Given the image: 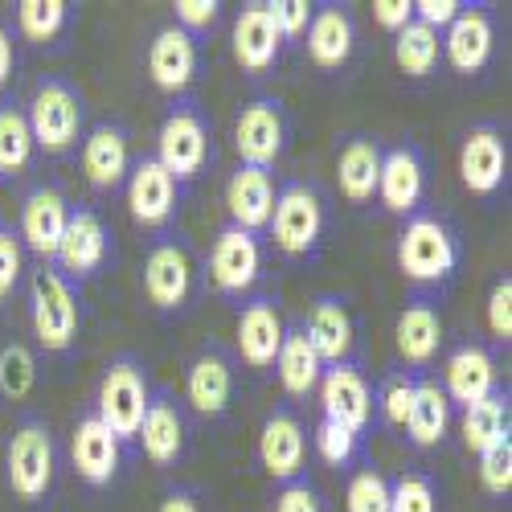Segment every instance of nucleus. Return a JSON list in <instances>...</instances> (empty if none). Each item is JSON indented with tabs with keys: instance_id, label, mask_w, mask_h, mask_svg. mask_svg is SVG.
Instances as JSON below:
<instances>
[{
	"instance_id": "obj_1",
	"label": "nucleus",
	"mask_w": 512,
	"mask_h": 512,
	"mask_svg": "<svg viewBox=\"0 0 512 512\" xmlns=\"http://www.w3.org/2000/svg\"><path fill=\"white\" fill-rule=\"evenodd\" d=\"M29 320H33V336L46 353H70L78 340V324H82V308L78 295L70 287V279L58 267H41L29 279Z\"/></svg>"
},
{
	"instance_id": "obj_2",
	"label": "nucleus",
	"mask_w": 512,
	"mask_h": 512,
	"mask_svg": "<svg viewBox=\"0 0 512 512\" xmlns=\"http://www.w3.org/2000/svg\"><path fill=\"white\" fill-rule=\"evenodd\" d=\"M398 267L410 283H447L459 267V242L435 213H410L398 234Z\"/></svg>"
},
{
	"instance_id": "obj_3",
	"label": "nucleus",
	"mask_w": 512,
	"mask_h": 512,
	"mask_svg": "<svg viewBox=\"0 0 512 512\" xmlns=\"http://www.w3.org/2000/svg\"><path fill=\"white\" fill-rule=\"evenodd\" d=\"M152 402V386L140 361L132 357H115L99 381V398H95V418L107 426V431L119 443H136L140 422L148 414Z\"/></svg>"
},
{
	"instance_id": "obj_4",
	"label": "nucleus",
	"mask_w": 512,
	"mask_h": 512,
	"mask_svg": "<svg viewBox=\"0 0 512 512\" xmlns=\"http://www.w3.org/2000/svg\"><path fill=\"white\" fill-rule=\"evenodd\" d=\"M25 123H29L33 148L50 152V156H62L82 136V123H87V103H82V95L70 87V82L46 78L33 91V99H29Z\"/></svg>"
},
{
	"instance_id": "obj_5",
	"label": "nucleus",
	"mask_w": 512,
	"mask_h": 512,
	"mask_svg": "<svg viewBox=\"0 0 512 512\" xmlns=\"http://www.w3.org/2000/svg\"><path fill=\"white\" fill-rule=\"evenodd\" d=\"M54 467H58V451H54V435L41 418H21L13 426V439L5 451V476L13 496H21L25 504L46 500V492L54 488Z\"/></svg>"
},
{
	"instance_id": "obj_6",
	"label": "nucleus",
	"mask_w": 512,
	"mask_h": 512,
	"mask_svg": "<svg viewBox=\"0 0 512 512\" xmlns=\"http://www.w3.org/2000/svg\"><path fill=\"white\" fill-rule=\"evenodd\" d=\"M209 123L197 107H173L168 119L160 123V136H156V160L168 168V177L177 185L193 181L205 173L209 164Z\"/></svg>"
},
{
	"instance_id": "obj_7",
	"label": "nucleus",
	"mask_w": 512,
	"mask_h": 512,
	"mask_svg": "<svg viewBox=\"0 0 512 512\" xmlns=\"http://www.w3.org/2000/svg\"><path fill=\"white\" fill-rule=\"evenodd\" d=\"M275 246L291 259L300 254H312L324 238V201L312 185H287L275 193V209L267 222Z\"/></svg>"
},
{
	"instance_id": "obj_8",
	"label": "nucleus",
	"mask_w": 512,
	"mask_h": 512,
	"mask_svg": "<svg viewBox=\"0 0 512 512\" xmlns=\"http://www.w3.org/2000/svg\"><path fill=\"white\" fill-rule=\"evenodd\" d=\"M259 271H263V246H259V234H246L238 226H226L218 238H213V250H209V279L222 295L230 300H242V295L259 283Z\"/></svg>"
},
{
	"instance_id": "obj_9",
	"label": "nucleus",
	"mask_w": 512,
	"mask_h": 512,
	"mask_svg": "<svg viewBox=\"0 0 512 512\" xmlns=\"http://www.w3.org/2000/svg\"><path fill=\"white\" fill-rule=\"evenodd\" d=\"M287 144V123L283 107L275 99H250L234 119V148L238 160L250 168H271L283 156Z\"/></svg>"
},
{
	"instance_id": "obj_10",
	"label": "nucleus",
	"mask_w": 512,
	"mask_h": 512,
	"mask_svg": "<svg viewBox=\"0 0 512 512\" xmlns=\"http://www.w3.org/2000/svg\"><path fill=\"white\" fill-rule=\"evenodd\" d=\"M320 406H324V418L336 422V426H349L353 435H365V426L373 418V390L357 365H328L324 377H320Z\"/></svg>"
},
{
	"instance_id": "obj_11",
	"label": "nucleus",
	"mask_w": 512,
	"mask_h": 512,
	"mask_svg": "<svg viewBox=\"0 0 512 512\" xmlns=\"http://www.w3.org/2000/svg\"><path fill=\"white\" fill-rule=\"evenodd\" d=\"M144 291L152 308L160 312H181L193 295V263L189 250L177 242H156L144 259Z\"/></svg>"
},
{
	"instance_id": "obj_12",
	"label": "nucleus",
	"mask_w": 512,
	"mask_h": 512,
	"mask_svg": "<svg viewBox=\"0 0 512 512\" xmlns=\"http://www.w3.org/2000/svg\"><path fill=\"white\" fill-rule=\"evenodd\" d=\"M177 181L168 177V168L156 160V156H144L132 173H127V209L132 218L148 230H160L173 222L177 213Z\"/></svg>"
},
{
	"instance_id": "obj_13",
	"label": "nucleus",
	"mask_w": 512,
	"mask_h": 512,
	"mask_svg": "<svg viewBox=\"0 0 512 512\" xmlns=\"http://www.w3.org/2000/svg\"><path fill=\"white\" fill-rule=\"evenodd\" d=\"M136 443L144 447V455H148L156 467H177V459L185 455V447H189V422H185L181 402L168 394V390L152 394Z\"/></svg>"
},
{
	"instance_id": "obj_14",
	"label": "nucleus",
	"mask_w": 512,
	"mask_h": 512,
	"mask_svg": "<svg viewBox=\"0 0 512 512\" xmlns=\"http://www.w3.org/2000/svg\"><path fill=\"white\" fill-rule=\"evenodd\" d=\"M54 263L66 279H87L107 263V226L95 209H70Z\"/></svg>"
},
{
	"instance_id": "obj_15",
	"label": "nucleus",
	"mask_w": 512,
	"mask_h": 512,
	"mask_svg": "<svg viewBox=\"0 0 512 512\" xmlns=\"http://www.w3.org/2000/svg\"><path fill=\"white\" fill-rule=\"evenodd\" d=\"M66 222H70V201L62 197V189L54 185H37L25 193L21 201V242L41 254V259H54L58 254V242L66 234Z\"/></svg>"
},
{
	"instance_id": "obj_16",
	"label": "nucleus",
	"mask_w": 512,
	"mask_h": 512,
	"mask_svg": "<svg viewBox=\"0 0 512 512\" xmlns=\"http://www.w3.org/2000/svg\"><path fill=\"white\" fill-rule=\"evenodd\" d=\"M459 177L467 185V193L476 197H492L504 177H508V144L496 127H472L463 136V148H459Z\"/></svg>"
},
{
	"instance_id": "obj_17",
	"label": "nucleus",
	"mask_w": 512,
	"mask_h": 512,
	"mask_svg": "<svg viewBox=\"0 0 512 512\" xmlns=\"http://www.w3.org/2000/svg\"><path fill=\"white\" fill-rule=\"evenodd\" d=\"M304 455H308V435H304L300 418H295L291 410H275L263 422V431H259L263 472L283 480V484H291V480H300V472H304Z\"/></svg>"
},
{
	"instance_id": "obj_18",
	"label": "nucleus",
	"mask_w": 512,
	"mask_h": 512,
	"mask_svg": "<svg viewBox=\"0 0 512 512\" xmlns=\"http://www.w3.org/2000/svg\"><path fill=\"white\" fill-rule=\"evenodd\" d=\"M283 316L275 308V300L259 295L250 300L242 312H238V332H234V345H238V357L250 365V369H271L275 357H279V345H283Z\"/></svg>"
},
{
	"instance_id": "obj_19",
	"label": "nucleus",
	"mask_w": 512,
	"mask_h": 512,
	"mask_svg": "<svg viewBox=\"0 0 512 512\" xmlns=\"http://www.w3.org/2000/svg\"><path fill=\"white\" fill-rule=\"evenodd\" d=\"M226 209H230V226H238L246 234L267 230L271 209H275V177H271V168L238 164V173L226 181Z\"/></svg>"
},
{
	"instance_id": "obj_20",
	"label": "nucleus",
	"mask_w": 512,
	"mask_h": 512,
	"mask_svg": "<svg viewBox=\"0 0 512 512\" xmlns=\"http://www.w3.org/2000/svg\"><path fill=\"white\" fill-rule=\"evenodd\" d=\"M283 54V37L271 5H246L234 21V62L250 74H267Z\"/></svg>"
},
{
	"instance_id": "obj_21",
	"label": "nucleus",
	"mask_w": 512,
	"mask_h": 512,
	"mask_svg": "<svg viewBox=\"0 0 512 512\" xmlns=\"http://www.w3.org/2000/svg\"><path fill=\"white\" fill-rule=\"evenodd\" d=\"M234 398V361L222 349H205L185 377V402L205 414V418H222Z\"/></svg>"
},
{
	"instance_id": "obj_22",
	"label": "nucleus",
	"mask_w": 512,
	"mask_h": 512,
	"mask_svg": "<svg viewBox=\"0 0 512 512\" xmlns=\"http://www.w3.org/2000/svg\"><path fill=\"white\" fill-rule=\"evenodd\" d=\"M82 173L103 193L119 189L132 173V148H127V132L115 123H99L95 132L82 140Z\"/></svg>"
},
{
	"instance_id": "obj_23",
	"label": "nucleus",
	"mask_w": 512,
	"mask_h": 512,
	"mask_svg": "<svg viewBox=\"0 0 512 512\" xmlns=\"http://www.w3.org/2000/svg\"><path fill=\"white\" fill-rule=\"evenodd\" d=\"M443 394L451 406H476L484 402L488 394H496V361L488 349L480 345H463L447 357V369H443Z\"/></svg>"
},
{
	"instance_id": "obj_24",
	"label": "nucleus",
	"mask_w": 512,
	"mask_h": 512,
	"mask_svg": "<svg viewBox=\"0 0 512 512\" xmlns=\"http://www.w3.org/2000/svg\"><path fill=\"white\" fill-rule=\"evenodd\" d=\"M119 451H123V443L107 431V426H103L95 414L78 418V426H74V443H70V455H74V472H78L82 480L95 484V488L111 484V480H115V472H119Z\"/></svg>"
},
{
	"instance_id": "obj_25",
	"label": "nucleus",
	"mask_w": 512,
	"mask_h": 512,
	"mask_svg": "<svg viewBox=\"0 0 512 512\" xmlns=\"http://www.w3.org/2000/svg\"><path fill=\"white\" fill-rule=\"evenodd\" d=\"M492 46H496L492 17L472 5L447 25V37H443V54L459 74H480L492 58Z\"/></svg>"
},
{
	"instance_id": "obj_26",
	"label": "nucleus",
	"mask_w": 512,
	"mask_h": 512,
	"mask_svg": "<svg viewBox=\"0 0 512 512\" xmlns=\"http://www.w3.org/2000/svg\"><path fill=\"white\" fill-rule=\"evenodd\" d=\"M148 74H152L156 87L168 91V95L185 91L193 82V74H197V41L177 25L160 29L152 37V46H148Z\"/></svg>"
},
{
	"instance_id": "obj_27",
	"label": "nucleus",
	"mask_w": 512,
	"mask_h": 512,
	"mask_svg": "<svg viewBox=\"0 0 512 512\" xmlns=\"http://www.w3.org/2000/svg\"><path fill=\"white\" fill-rule=\"evenodd\" d=\"M300 328L308 336V345L316 349V357L324 361V369L349 361V353H353V316L340 300H332V295L316 300Z\"/></svg>"
},
{
	"instance_id": "obj_28",
	"label": "nucleus",
	"mask_w": 512,
	"mask_h": 512,
	"mask_svg": "<svg viewBox=\"0 0 512 512\" xmlns=\"http://www.w3.org/2000/svg\"><path fill=\"white\" fill-rule=\"evenodd\" d=\"M426 189V164L414 148H394L381 156V177H377V197L390 213H414Z\"/></svg>"
},
{
	"instance_id": "obj_29",
	"label": "nucleus",
	"mask_w": 512,
	"mask_h": 512,
	"mask_svg": "<svg viewBox=\"0 0 512 512\" xmlns=\"http://www.w3.org/2000/svg\"><path fill=\"white\" fill-rule=\"evenodd\" d=\"M308 58L320 66V70H340L349 58H353V41H357V29H353V17L345 5H324V9H312V21H308Z\"/></svg>"
},
{
	"instance_id": "obj_30",
	"label": "nucleus",
	"mask_w": 512,
	"mask_h": 512,
	"mask_svg": "<svg viewBox=\"0 0 512 512\" xmlns=\"http://www.w3.org/2000/svg\"><path fill=\"white\" fill-rule=\"evenodd\" d=\"M394 345H398V357L406 365H431L439 357V349H443V320H439V312L431 304L414 300L398 316V324H394Z\"/></svg>"
},
{
	"instance_id": "obj_31",
	"label": "nucleus",
	"mask_w": 512,
	"mask_h": 512,
	"mask_svg": "<svg viewBox=\"0 0 512 512\" xmlns=\"http://www.w3.org/2000/svg\"><path fill=\"white\" fill-rule=\"evenodd\" d=\"M275 373H279V386L287 390V398H308L320 386L324 361L308 345V336H304L300 324L283 332V345H279V357H275Z\"/></svg>"
},
{
	"instance_id": "obj_32",
	"label": "nucleus",
	"mask_w": 512,
	"mask_h": 512,
	"mask_svg": "<svg viewBox=\"0 0 512 512\" xmlns=\"http://www.w3.org/2000/svg\"><path fill=\"white\" fill-rule=\"evenodd\" d=\"M381 144L369 140V136H353L336 156V181H340V193L349 201H369L377 193V177H381Z\"/></svg>"
},
{
	"instance_id": "obj_33",
	"label": "nucleus",
	"mask_w": 512,
	"mask_h": 512,
	"mask_svg": "<svg viewBox=\"0 0 512 512\" xmlns=\"http://www.w3.org/2000/svg\"><path fill=\"white\" fill-rule=\"evenodd\" d=\"M447 422H451V402H447L439 381H414V402H410V418H406L410 443L414 447L443 443Z\"/></svg>"
},
{
	"instance_id": "obj_34",
	"label": "nucleus",
	"mask_w": 512,
	"mask_h": 512,
	"mask_svg": "<svg viewBox=\"0 0 512 512\" xmlns=\"http://www.w3.org/2000/svg\"><path fill=\"white\" fill-rule=\"evenodd\" d=\"M459 431H463L467 451H476V455H484L488 447H496V443L512 439L508 398H504V394H488L484 402L467 406V410H463V422H459Z\"/></svg>"
},
{
	"instance_id": "obj_35",
	"label": "nucleus",
	"mask_w": 512,
	"mask_h": 512,
	"mask_svg": "<svg viewBox=\"0 0 512 512\" xmlns=\"http://www.w3.org/2000/svg\"><path fill=\"white\" fill-rule=\"evenodd\" d=\"M439 54H443L439 33L426 29L422 21H410L406 29L394 33V58H398V66H402L410 78H426V74H431L435 62H439Z\"/></svg>"
},
{
	"instance_id": "obj_36",
	"label": "nucleus",
	"mask_w": 512,
	"mask_h": 512,
	"mask_svg": "<svg viewBox=\"0 0 512 512\" xmlns=\"http://www.w3.org/2000/svg\"><path fill=\"white\" fill-rule=\"evenodd\" d=\"M29 160H33V136H29L25 111L0 107V177L25 173Z\"/></svg>"
},
{
	"instance_id": "obj_37",
	"label": "nucleus",
	"mask_w": 512,
	"mask_h": 512,
	"mask_svg": "<svg viewBox=\"0 0 512 512\" xmlns=\"http://www.w3.org/2000/svg\"><path fill=\"white\" fill-rule=\"evenodd\" d=\"M66 17H70L66 0H21L17 5V29H21V37L37 41V46L54 41L66 29Z\"/></svg>"
},
{
	"instance_id": "obj_38",
	"label": "nucleus",
	"mask_w": 512,
	"mask_h": 512,
	"mask_svg": "<svg viewBox=\"0 0 512 512\" xmlns=\"http://www.w3.org/2000/svg\"><path fill=\"white\" fill-rule=\"evenodd\" d=\"M33 386H37V361L21 340H13V345L0 349V394L9 402H21L33 394Z\"/></svg>"
},
{
	"instance_id": "obj_39",
	"label": "nucleus",
	"mask_w": 512,
	"mask_h": 512,
	"mask_svg": "<svg viewBox=\"0 0 512 512\" xmlns=\"http://www.w3.org/2000/svg\"><path fill=\"white\" fill-rule=\"evenodd\" d=\"M345 508L349 512H390V480L381 476L377 467H361V472L349 480Z\"/></svg>"
},
{
	"instance_id": "obj_40",
	"label": "nucleus",
	"mask_w": 512,
	"mask_h": 512,
	"mask_svg": "<svg viewBox=\"0 0 512 512\" xmlns=\"http://www.w3.org/2000/svg\"><path fill=\"white\" fill-rule=\"evenodd\" d=\"M316 455L328 467H349L361 455V435H353L349 426H336V422L320 418V426H316Z\"/></svg>"
},
{
	"instance_id": "obj_41",
	"label": "nucleus",
	"mask_w": 512,
	"mask_h": 512,
	"mask_svg": "<svg viewBox=\"0 0 512 512\" xmlns=\"http://www.w3.org/2000/svg\"><path fill=\"white\" fill-rule=\"evenodd\" d=\"M480 484L492 496L512 492V439H504V443H496L480 455Z\"/></svg>"
},
{
	"instance_id": "obj_42",
	"label": "nucleus",
	"mask_w": 512,
	"mask_h": 512,
	"mask_svg": "<svg viewBox=\"0 0 512 512\" xmlns=\"http://www.w3.org/2000/svg\"><path fill=\"white\" fill-rule=\"evenodd\" d=\"M390 512H435V484L426 476H402L390 484Z\"/></svg>"
},
{
	"instance_id": "obj_43",
	"label": "nucleus",
	"mask_w": 512,
	"mask_h": 512,
	"mask_svg": "<svg viewBox=\"0 0 512 512\" xmlns=\"http://www.w3.org/2000/svg\"><path fill=\"white\" fill-rule=\"evenodd\" d=\"M21 275H25V250H21V238L0 226V304L21 287Z\"/></svg>"
},
{
	"instance_id": "obj_44",
	"label": "nucleus",
	"mask_w": 512,
	"mask_h": 512,
	"mask_svg": "<svg viewBox=\"0 0 512 512\" xmlns=\"http://www.w3.org/2000/svg\"><path fill=\"white\" fill-rule=\"evenodd\" d=\"M410 402H414V381L410 377H390L386 386H381L377 394V406H381V418H386L390 426H406L410 418Z\"/></svg>"
},
{
	"instance_id": "obj_45",
	"label": "nucleus",
	"mask_w": 512,
	"mask_h": 512,
	"mask_svg": "<svg viewBox=\"0 0 512 512\" xmlns=\"http://www.w3.org/2000/svg\"><path fill=\"white\" fill-rule=\"evenodd\" d=\"M488 328L496 340H512V279H496L488 291Z\"/></svg>"
},
{
	"instance_id": "obj_46",
	"label": "nucleus",
	"mask_w": 512,
	"mask_h": 512,
	"mask_svg": "<svg viewBox=\"0 0 512 512\" xmlns=\"http://www.w3.org/2000/svg\"><path fill=\"white\" fill-rule=\"evenodd\" d=\"M222 17V5L218 0H177V29H185L189 37L193 33H209Z\"/></svg>"
},
{
	"instance_id": "obj_47",
	"label": "nucleus",
	"mask_w": 512,
	"mask_h": 512,
	"mask_svg": "<svg viewBox=\"0 0 512 512\" xmlns=\"http://www.w3.org/2000/svg\"><path fill=\"white\" fill-rule=\"evenodd\" d=\"M271 17L279 25V37L283 41H295V37H304V29L312 21V5H308V0H275Z\"/></svg>"
},
{
	"instance_id": "obj_48",
	"label": "nucleus",
	"mask_w": 512,
	"mask_h": 512,
	"mask_svg": "<svg viewBox=\"0 0 512 512\" xmlns=\"http://www.w3.org/2000/svg\"><path fill=\"white\" fill-rule=\"evenodd\" d=\"M467 5H459V0H418V5H414V21H422L426 29H447L459 13H463Z\"/></svg>"
},
{
	"instance_id": "obj_49",
	"label": "nucleus",
	"mask_w": 512,
	"mask_h": 512,
	"mask_svg": "<svg viewBox=\"0 0 512 512\" xmlns=\"http://www.w3.org/2000/svg\"><path fill=\"white\" fill-rule=\"evenodd\" d=\"M373 21L390 33L406 29L414 21V0H373Z\"/></svg>"
},
{
	"instance_id": "obj_50",
	"label": "nucleus",
	"mask_w": 512,
	"mask_h": 512,
	"mask_svg": "<svg viewBox=\"0 0 512 512\" xmlns=\"http://www.w3.org/2000/svg\"><path fill=\"white\" fill-rule=\"evenodd\" d=\"M275 512H320V496L312 492V484H304V480H291V484L279 492Z\"/></svg>"
},
{
	"instance_id": "obj_51",
	"label": "nucleus",
	"mask_w": 512,
	"mask_h": 512,
	"mask_svg": "<svg viewBox=\"0 0 512 512\" xmlns=\"http://www.w3.org/2000/svg\"><path fill=\"white\" fill-rule=\"evenodd\" d=\"M9 78H13V37L0 25V87H5Z\"/></svg>"
},
{
	"instance_id": "obj_52",
	"label": "nucleus",
	"mask_w": 512,
	"mask_h": 512,
	"mask_svg": "<svg viewBox=\"0 0 512 512\" xmlns=\"http://www.w3.org/2000/svg\"><path fill=\"white\" fill-rule=\"evenodd\" d=\"M160 512H201V508H197V500L189 492H173V496H164Z\"/></svg>"
}]
</instances>
